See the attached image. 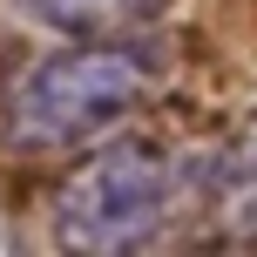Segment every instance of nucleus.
<instances>
[{"label":"nucleus","mask_w":257,"mask_h":257,"mask_svg":"<svg viewBox=\"0 0 257 257\" xmlns=\"http://www.w3.org/2000/svg\"><path fill=\"white\" fill-rule=\"evenodd\" d=\"M156 88V61L136 41H81L68 54H41L0 95V128L14 149H75L102 128L136 115V102Z\"/></svg>","instance_id":"nucleus-1"},{"label":"nucleus","mask_w":257,"mask_h":257,"mask_svg":"<svg viewBox=\"0 0 257 257\" xmlns=\"http://www.w3.org/2000/svg\"><path fill=\"white\" fill-rule=\"evenodd\" d=\"M176 210V169L156 142H108L54 190V244L115 257L149 244Z\"/></svg>","instance_id":"nucleus-2"},{"label":"nucleus","mask_w":257,"mask_h":257,"mask_svg":"<svg viewBox=\"0 0 257 257\" xmlns=\"http://www.w3.org/2000/svg\"><path fill=\"white\" fill-rule=\"evenodd\" d=\"M34 27L48 34H68V41H122V34H142L169 14V0H14Z\"/></svg>","instance_id":"nucleus-3"}]
</instances>
